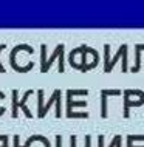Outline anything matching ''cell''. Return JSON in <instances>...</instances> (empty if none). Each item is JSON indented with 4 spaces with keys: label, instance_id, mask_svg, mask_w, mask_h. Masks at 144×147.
<instances>
[{
    "label": "cell",
    "instance_id": "6da1fadb",
    "mask_svg": "<svg viewBox=\"0 0 144 147\" xmlns=\"http://www.w3.org/2000/svg\"><path fill=\"white\" fill-rule=\"evenodd\" d=\"M33 93H34L33 90H26L25 94H23V98L20 99V101H17V90H13V113H11V116H13V118H17V113H19L17 110L22 107L23 112H25V116H26V118H33L31 112L25 107V102L28 101V98H30Z\"/></svg>",
    "mask_w": 144,
    "mask_h": 147
},
{
    "label": "cell",
    "instance_id": "7a4b0ae2",
    "mask_svg": "<svg viewBox=\"0 0 144 147\" xmlns=\"http://www.w3.org/2000/svg\"><path fill=\"white\" fill-rule=\"evenodd\" d=\"M119 96L122 94L121 90H102L101 91V99H102V105H101V116L102 118H107L109 113H107V96Z\"/></svg>",
    "mask_w": 144,
    "mask_h": 147
},
{
    "label": "cell",
    "instance_id": "3957f363",
    "mask_svg": "<svg viewBox=\"0 0 144 147\" xmlns=\"http://www.w3.org/2000/svg\"><path fill=\"white\" fill-rule=\"evenodd\" d=\"M61 101V90H54V93L51 94V99L47 102L45 105H42L41 109L37 110V118H45V115L48 112V109L51 107V104H54V102Z\"/></svg>",
    "mask_w": 144,
    "mask_h": 147
},
{
    "label": "cell",
    "instance_id": "277c9868",
    "mask_svg": "<svg viewBox=\"0 0 144 147\" xmlns=\"http://www.w3.org/2000/svg\"><path fill=\"white\" fill-rule=\"evenodd\" d=\"M144 104V96L143 98H139V101H129V96H126V94H124V118H129V109L132 105L133 107H141Z\"/></svg>",
    "mask_w": 144,
    "mask_h": 147
},
{
    "label": "cell",
    "instance_id": "5b68a950",
    "mask_svg": "<svg viewBox=\"0 0 144 147\" xmlns=\"http://www.w3.org/2000/svg\"><path fill=\"white\" fill-rule=\"evenodd\" d=\"M61 54H64V45H62V43H61V45H57V48L54 50V53H53V56L50 57V61L45 62V65H42V67H41V71H42V73H47V71L50 70L51 63L54 62V59H56V57H59Z\"/></svg>",
    "mask_w": 144,
    "mask_h": 147
},
{
    "label": "cell",
    "instance_id": "8992f818",
    "mask_svg": "<svg viewBox=\"0 0 144 147\" xmlns=\"http://www.w3.org/2000/svg\"><path fill=\"white\" fill-rule=\"evenodd\" d=\"M127 53V45H126V43H124V45H121V47H119V50H118V53H116V56H115L113 57V61H112V62H109V63H107V67H104V71H105V73H110V71L112 70H113V67H115V63H116L118 62V59L119 57H121L122 56V54H126Z\"/></svg>",
    "mask_w": 144,
    "mask_h": 147
},
{
    "label": "cell",
    "instance_id": "52a82bcc",
    "mask_svg": "<svg viewBox=\"0 0 144 147\" xmlns=\"http://www.w3.org/2000/svg\"><path fill=\"white\" fill-rule=\"evenodd\" d=\"M135 53H137V62H135V67L132 68V73H138L141 68V43L135 47Z\"/></svg>",
    "mask_w": 144,
    "mask_h": 147
},
{
    "label": "cell",
    "instance_id": "ba28073f",
    "mask_svg": "<svg viewBox=\"0 0 144 147\" xmlns=\"http://www.w3.org/2000/svg\"><path fill=\"white\" fill-rule=\"evenodd\" d=\"M74 105H78V107H87V102L85 101H81V102H73L71 101V98L67 94V116L71 113V107H74Z\"/></svg>",
    "mask_w": 144,
    "mask_h": 147
},
{
    "label": "cell",
    "instance_id": "9c48e42d",
    "mask_svg": "<svg viewBox=\"0 0 144 147\" xmlns=\"http://www.w3.org/2000/svg\"><path fill=\"white\" fill-rule=\"evenodd\" d=\"M118 142H122V136H121V135H116V136L113 138V141L110 142V146H109V147H116Z\"/></svg>",
    "mask_w": 144,
    "mask_h": 147
},
{
    "label": "cell",
    "instance_id": "30bf717a",
    "mask_svg": "<svg viewBox=\"0 0 144 147\" xmlns=\"http://www.w3.org/2000/svg\"><path fill=\"white\" fill-rule=\"evenodd\" d=\"M127 147H137V146H133V135L127 136ZM141 147H144V146H141Z\"/></svg>",
    "mask_w": 144,
    "mask_h": 147
},
{
    "label": "cell",
    "instance_id": "8fae6325",
    "mask_svg": "<svg viewBox=\"0 0 144 147\" xmlns=\"http://www.w3.org/2000/svg\"><path fill=\"white\" fill-rule=\"evenodd\" d=\"M5 48H6V45H5V43H2V45H0V53H2V50H5ZM5 71H6L5 67L0 63V73H5Z\"/></svg>",
    "mask_w": 144,
    "mask_h": 147
},
{
    "label": "cell",
    "instance_id": "7c38bea8",
    "mask_svg": "<svg viewBox=\"0 0 144 147\" xmlns=\"http://www.w3.org/2000/svg\"><path fill=\"white\" fill-rule=\"evenodd\" d=\"M85 147H91V138L85 136Z\"/></svg>",
    "mask_w": 144,
    "mask_h": 147
},
{
    "label": "cell",
    "instance_id": "4fadbf2b",
    "mask_svg": "<svg viewBox=\"0 0 144 147\" xmlns=\"http://www.w3.org/2000/svg\"><path fill=\"white\" fill-rule=\"evenodd\" d=\"M70 142H71V147H76V136H74V135L70 138Z\"/></svg>",
    "mask_w": 144,
    "mask_h": 147
},
{
    "label": "cell",
    "instance_id": "5bb4252c",
    "mask_svg": "<svg viewBox=\"0 0 144 147\" xmlns=\"http://www.w3.org/2000/svg\"><path fill=\"white\" fill-rule=\"evenodd\" d=\"M3 147H8V140H6L5 142H3Z\"/></svg>",
    "mask_w": 144,
    "mask_h": 147
}]
</instances>
